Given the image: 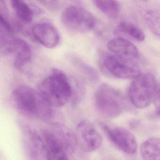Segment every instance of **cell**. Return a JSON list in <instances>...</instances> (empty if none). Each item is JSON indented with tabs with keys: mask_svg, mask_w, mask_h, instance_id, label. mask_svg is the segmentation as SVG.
<instances>
[{
	"mask_svg": "<svg viewBox=\"0 0 160 160\" xmlns=\"http://www.w3.org/2000/svg\"><path fill=\"white\" fill-rule=\"evenodd\" d=\"M94 5L104 14L111 19H116L120 13V4L116 1L94 0Z\"/></svg>",
	"mask_w": 160,
	"mask_h": 160,
	"instance_id": "d6986e66",
	"label": "cell"
},
{
	"mask_svg": "<svg viewBox=\"0 0 160 160\" xmlns=\"http://www.w3.org/2000/svg\"><path fill=\"white\" fill-rule=\"evenodd\" d=\"M98 61L100 68L105 74L117 78L134 79L141 74L136 62L123 59L112 54L102 53Z\"/></svg>",
	"mask_w": 160,
	"mask_h": 160,
	"instance_id": "5b68a950",
	"label": "cell"
},
{
	"mask_svg": "<svg viewBox=\"0 0 160 160\" xmlns=\"http://www.w3.org/2000/svg\"><path fill=\"white\" fill-rule=\"evenodd\" d=\"M25 152L29 160H46L45 146L42 136L33 127L21 125Z\"/></svg>",
	"mask_w": 160,
	"mask_h": 160,
	"instance_id": "9c48e42d",
	"label": "cell"
},
{
	"mask_svg": "<svg viewBox=\"0 0 160 160\" xmlns=\"http://www.w3.org/2000/svg\"><path fill=\"white\" fill-rule=\"evenodd\" d=\"M68 59L72 66L85 77L89 81L95 83L98 81L99 75L97 71L81 58L75 55H71L68 57Z\"/></svg>",
	"mask_w": 160,
	"mask_h": 160,
	"instance_id": "e0dca14e",
	"label": "cell"
},
{
	"mask_svg": "<svg viewBox=\"0 0 160 160\" xmlns=\"http://www.w3.org/2000/svg\"><path fill=\"white\" fill-rule=\"evenodd\" d=\"M62 25L68 30L77 33L88 32L96 25L94 16L85 8L71 5L64 9L61 16Z\"/></svg>",
	"mask_w": 160,
	"mask_h": 160,
	"instance_id": "8992f818",
	"label": "cell"
},
{
	"mask_svg": "<svg viewBox=\"0 0 160 160\" xmlns=\"http://www.w3.org/2000/svg\"><path fill=\"white\" fill-rule=\"evenodd\" d=\"M42 136L45 146L46 160H70L67 152L51 131L43 130Z\"/></svg>",
	"mask_w": 160,
	"mask_h": 160,
	"instance_id": "9a60e30c",
	"label": "cell"
},
{
	"mask_svg": "<svg viewBox=\"0 0 160 160\" xmlns=\"http://www.w3.org/2000/svg\"><path fill=\"white\" fill-rule=\"evenodd\" d=\"M4 54L14 55V65L19 70L24 68L30 62L32 57L29 45L26 41L14 36L6 46Z\"/></svg>",
	"mask_w": 160,
	"mask_h": 160,
	"instance_id": "8fae6325",
	"label": "cell"
},
{
	"mask_svg": "<svg viewBox=\"0 0 160 160\" xmlns=\"http://www.w3.org/2000/svg\"><path fill=\"white\" fill-rule=\"evenodd\" d=\"M12 100L16 109L25 117L48 121L56 115L54 108L40 92L27 85L17 87L12 93Z\"/></svg>",
	"mask_w": 160,
	"mask_h": 160,
	"instance_id": "6da1fadb",
	"label": "cell"
},
{
	"mask_svg": "<svg viewBox=\"0 0 160 160\" xmlns=\"http://www.w3.org/2000/svg\"><path fill=\"white\" fill-rule=\"evenodd\" d=\"M154 105L156 108L157 113L160 115V89L159 88L157 92V93L154 97Z\"/></svg>",
	"mask_w": 160,
	"mask_h": 160,
	"instance_id": "7402d4cb",
	"label": "cell"
},
{
	"mask_svg": "<svg viewBox=\"0 0 160 160\" xmlns=\"http://www.w3.org/2000/svg\"><path fill=\"white\" fill-rule=\"evenodd\" d=\"M107 47L112 54L123 59L136 62L139 58V52L136 47L124 38H114L108 42Z\"/></svg>",
	"mask_w": 160,
	"mask_h": 160,
	"instance_id": "4fadbf2b",
	"label": "cell"
},
{
	"mask_svg": "<svg viewBox=\"0 0 160 160\" xmlns=\"http://www.w3.org/2000/svg\"><path fill=\"white\" fill-rule=\"evenodd\" d=\"M138 13L150 30L160 37V2L157 1H136Z\"/></svg>",
	"mask_w": 160,
	"mask_h": 160,
	"instance_id": "30bf717a",
	"label": "cell"
},
{
	"mask_svg": "<svg viewBox=\"0 0 160 160\" xmlns=\"http://www.w3.org/2000/svg\"><path fill=\"white\" fill-rule=\"evenodd\" d=\"M143 160H160V138H150L145 140L140 148Z\"/></svg>",
	"mask_w": 160,
	"mask_h": 160,
	"instance_id": "ac0fdd59",
	"label": "cell"
},
{
	"mask_svg": "<svg viewBox=\"0 0 160 160\" xmlns=\"http://www.w3.org/2000/svg\"></svg>",
	"mask_w": 160,
	"mask_h": 160,
	"instance_id": "cb8c5ba5",
	"label": "cell"
},
{
	"mask_svg": "<svg viewBox=\"0 0 160 160\" xmlns=\"http://www.w3.org/2000/svg\"><path fill=\"white\" fill-rule=\"evenodd\" d=\"M51 132L67 153L75 152L78 146L75 134L68 127L59 122H52Z\"/></svg>",
	"mask_w": 160,
	"mask_h": 160,
	"instance_id": "5bb4252c",
	"label": "cell"
},
{
	"mask_svg": "<svg viewBox=\"0 0 160 160\" xmlns=\"http://www.w3.org/2000/svg\"><path fill=\"white\" fill-rule=\"evenodd\" d=\"M78 146L86 152H92L101 147L102 137L93 123L89 120L80 122L75 133Z\"/></svg>",
	"mask_w": 160,
	"mask_h": 160,
	"instance_id": "ba28073f",
	"label": "cell"
},
{
	"mask_svg": "<svg viewBox=\"0 0 160 160\" xmlns=\"http://www.w3.org/2000/svg\"><path fill=\"white\" fill-rule=\"evenodd\" d=\"M11 4L16 15L21 22L26 24L31 23L34 14L41 12L37 6L27 3L20 0H12Z\"/></svg>",
	"mask_w": 160,
	"mask_h": 160,
	"instance_id": "2e32d148",
	"label": "cell"
},
{
	"mask_svg": "<svg viewBox=\"0 0 160 160\" xmlns=\"http://www.w3.org/2000/svg\"><path fill=\"white\" fill-rule=\"evenodd\" d=\"M101 128L109 140L125 153L134 154L137 150V142L134 136L123 127L112 126L101 122Z\"/></svg>",
	"mask_w": 160,
	"mask_h": 160,
	"instance_id": "52a82bcc",
	"label": "cell"
},
{
	"mask_svg": "<svg viewBox=\"0 0 160 160\" xmlns=\"http://www.w3.org/2000/svg\"><path fill=\"white\" fill-rule=\"evenodd\" d=\"M159 89L153 75L140 74L133 79L129 89V97L134 106L139 109L148 107L154 100Z\"/></svg>",
	"mask_w": 160,
	"mask_h": 160,
	"instance_id": "277c9868",
	"label": "cell"
},
{
	"mask_svg": "<svg viewBox=\"0 0 160 160\" xmlns=\"http://www.w3.org/2000/svg\"><path fill=\"white\" fill-rule=\"evenodd\" d=\"M38 2L50 11H56L61 6V2L58 1H40Z\"/></svg>",
	"mask_w": 160,
	"mask_h": 160,
	"instance_id": "44dd1931",
	"label": "cell"
},
{
	"mask_svg": "<svg viewBox=\"0 0 160 160\" xmlns=\"http://www.w3.org/2000/svg\"><path fill=\"white\" fill-rule=\"evenodd\" d=\"M32 33L34 39L46 48H55L59 43V32L50 23L42 22L36 24L32 28Z\"/></svg>",
	"mask_w": 160,
	"mask_h": 160,
	"instance_id": "7c38bea8",
	"label": "cell"
},
{
	"mask_svg": "<svg viewBox=\"0 0 160 160\" xmlns=\"http://www.w3.org/2000/svg\"><path fill=\"white\" fill-rule=\"evenodd\" d=\"M38 91L53 108L63 106L71 101L73 95L71 81L63 72L57 69H53L42 80Z\"/></svg>",
	"mask_w": 160,
	"mask_h": 160,
	"instance_id": "7a4b0ae2",
	"label": "cell"
},
{
	"mask_svg": "<svg viewBox=\"0 0 160 160\" xmlns=\"http://www.w3.org/2000/svg\"><path fill=\"white\" fill-rule=\"evenodd\" d=\"M103 160H118V159L116 158H114V157H107V158H105Z\"/></svg>",
	"mask_w": 160,
	"mask_h": 160,
	"instance_id": "603a6c76",
	"label": "cell"
},
{
	"mask_svg": "<svg viewBox=\"0 0 160 160\" xmlns=\"http://www.w3.org/2000/svg\"><path fill=\"white\" fill-rule=\"evenodd\" d=\"M117 32L138 42H143L145 36L143 32L138 27L128 21H122L118 25Z\"/></svg>",
	"mask_w": 160,
	"mask_h": 160,
	"instance_id": "ffe728a7",
	"label": "cell"
},
{
	"mask_svg": "<svg viewBox=\"0 0 160 160\" xmlns=\"http://www.w3.org/2000/svg\"><path fill=\"white\" fill-rule=\"evenodd\" d=\"M94 103L99 115L106 119L118 117L126 106L121 92L107 84H102L97 89L94 95Z\"/></svg>",
	"mask_w": 160,
	"mask_h": 160,
	"instance_id": "3957f363",
	"label": "cell"
}]
</instances>
